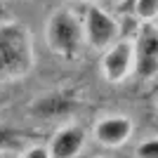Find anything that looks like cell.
Wrapping results in <instances>:
<instances>
[{
  "label": "cell",
  "instance_id": "6da1fadb",
  "mask_svg": "<svg viewBox=\"0 0 158 158\" xmlns=\"http://www.w3.org/2000/svg\"><path fill=\"white\" fill-rule=\"evenodd\" d=\"M35 66V45L19 19L0 21V80H21Z\"/></svg>",
  "mask_w": 158,
  "mask_h": 158
},
{
  "label": "cell",
  "instance_id": "7a4b0ae2",
  "mask_svg": "<svg viewBox=\"0 0 158 158\" xmlns=\"http://www.w3.org/2000/svg\"><path fill=\"white\" fill-rule=\"evenodd\" d=\"M45 43L50 47V52L57 57H64V59L76 57L85 43L83 21L71 10L52 12L45 21Z\"/></svg>",
  "mask_w": 158,
  "mask_h": 158
},
{
  "label": "cell",
  "instance_id": "3957f363",
  "mask_svg": "<svg viewBox=\"0 0 158 158\" xmlns=\"http://www.w3.org/2000/svg\"><path fill=\"white\" fill-rule=\"evenodd\" d=\"M83 33H85V43L92 50L104 52L109 45H113L118 40L120 26L113 14H109L97 5H90L85 12V21H83Z\"/></svg>",
  "mask_w": 158,
  "mask_h": 158
},
{
  "label": "cell",
  "instance_id": "277c9868",
  "mask_svg": "<svg viewBox=\"0 0 158 158\" xmlns=\"http://www.w3.org/2000/svg\"><path fill=\"white\" fill-rule=\"evenodd\" d=\"M102 76L109 83H123L135 73V43L132 40H116L102 52L99 61Z\"/></svg>",
  "mask_w": 158,
  "mask_h": 158
},
{
  "label": "cell",
  "instance_id": "5b68a950",
  "mask_svg": "<svg viewBox=\"0 0 158 158\" xmlns=\"http://www.w3.org/2000/svg\"><path fill=\"white\" fill-rule=\"evenodd\" d=\"M135 73L144 80L158 76V28L149 24L135 40Z\"/></svg>",
  "mask_w": 158,
  "mask_h": 158
},
{
  "label": "cell",
  "instance_id": "8992f818",
  "mask_svg": "<svg viewBox=\"0 0 158 158\" xmlns=\"http://www.w3.org/2000/svg\"><path fill=\"white\" fill-rule=\"evenodd\" d=\"M92 137L97 144L106 149H118L127 144L132 137V120L127 116H104L92 127Z\"/></svg>",
  "mask_w": 158,
  "mask_h": 158
},
{
  "label": "cell",
  "instance_id": "52a82bcc",
  "mask_svg": "<svg viewBox=\"0 0 158 158\" xmlns=\"http://www.w3.org/2000/svg\"><path fill=\"white\" fill-rule=\"evenodd\" d=\"M85 139H87V132L80 125H76V123L64 125L61 130L54 132V137L50 139V144H47L50 156L52 158H76L83 151Z\"/></svg>",
  "mask_w": 158,
  "mask_h": 158
},
{
  "label": "cell",
  "instance_id": "ba28073f",
  "mask_svg": "<svg viewBox=\"0 0 158 158\" xmlns=\"http://www.w3.org/2000/svg\"><path fill=\"white\" fill-rule=\"evenodd\" d=\"M132 12L144 24H151V21L158 19V0H135L132 2Z\"/></svg>",
  "mask_w": 158,
  "mask_h": 158
},
{
  "label": "cell",
  "instance_id": "9c48e42d",
  "mask_svg": "<svg viewBox=\"0 0 158 158\" xmlns=\"http://www.w3.org/2000/svg\"><path fill=\"white\" fill-rule=\"evenodd\" d=\"M14 146H19V132L7 125H0V153L10 151Z\"/></svg>",
  "mask_w": 158,
  "mask_h": 158
},
{
  "label": "cell",
  "instance_id": "30bf717a",
  "mask_svg": "<svg viewBox=\"0 0 158 158\" xmlns=\"http://www.w3.org/2000/svg\"><path fill=\"white\" fill-rule=\"evenodd\" d=\"M135 156L137 158H158V137L139 142V146L135 149Z\"/></svg>",
  "mask_w": 158,
  "mask_h": 158
},
{
  "label": "cell",
  "instance_id": "8fae6325",
  "mask_svg": "<svg viewBox=\"0 0 158 158\" xmlns=\"http://www.w3.org/2000/svg\"><path fill=\"white\" fill-rule=\"evenodd\" d=\"M19 158H52V156H50V149L45 144H31L21 151Z\"/></svg>",
  "mask_w": 158,
  "mask_h": 158
},
{
  "label": "cell",
  "instance_id": "7c38bea8",
  "mask_svg": "<svg viewBox=\"0 0 158 158\" xmlns=\"http://www.w3.org/2000/svg\"><path fill=\"white\" fill-rule=\"evenodd\" d=\"M0 158H5V153H0Z\"/></svg>",
  "mask_w": 158,
  "mask_h": 158
}]
</instances>
